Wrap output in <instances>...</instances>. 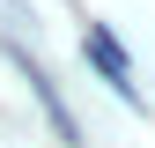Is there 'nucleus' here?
Here are the masks:
<instances>
[{"label":"nucleus","mask_w":155,"mask_h":148,"mask_svg":"<svg viewBox=\"0 0 155 148\" xmlns=\"http://www.w3.org/2000/svg\"><path fill=\"white\" fill-rule=\"evenodd\" d=\"M81 52H89L96 67H104V82L118 89L126 104H140V89H133V67H126V52H118V37H111L104 22H89V30H81Z\"/></svg>","instance_id":"1"}]
</instances>
